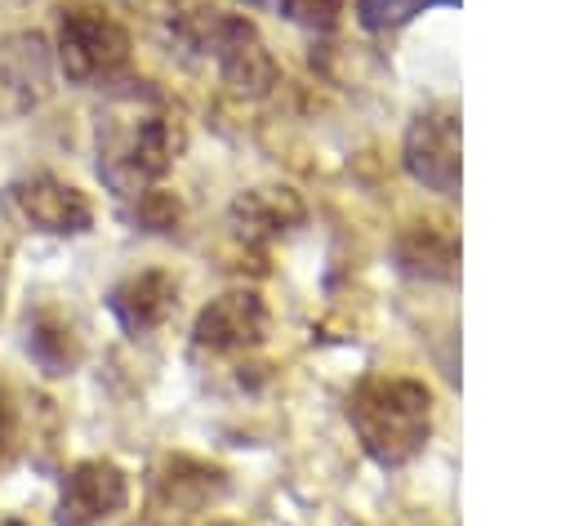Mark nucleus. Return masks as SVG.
I'll use <instances>...</instances> for the list:
<instances>
[{
  "mask_svg": "<svg viewBox=\"0 0 570 526\" xmlns=\"http://www.w3.org/2000/svg\"><path fill=\"white\" fill-rule=\"evenodd\" d=\"M214 526H232V522H214Z\"/></svg>",
  "mask_w": 570,
  "mask_h": 526,
  "instance_id": "obj_18",
  "label": "nucleus"
},
{
  "mask_svg": "<svg viewBox=\"0 0 570 526\" xmlns=\"http://www.w3.org/2000/svg\"><path fill=\"white\" fill-rule=\"evenodd\" d=\"M267 334V308L254 290H227L218 299H209L196 316V348H209V352H245V348H258Z\"/></svg>",
  "mask_w": 570,
  "mask_h": 526,
  "instance_id": "obj_8",
  "label": "nucleus"
},
{
  "mask_svg": "<svg viewBox=\"0 0 570 526\" xmlns=\"http://www.w3.org/2000/svg\"><path fill=\"white\" fill-rule=\"evenodd\" d=\"M107 308H111V316L120 321V330L138 339V334H151L156 325L169 321V312L178 308V285H174L169 272L147 267V272H134V276H125L120 285H111Z\"/></svg>",
  "mask_w": 570,
  "mask_h": 526,
  "instance_id": "obj_10",
  "label": "nucleus"
},
{
  "mask_svg": "<svg viewBox=\"0 0 570 526\" xmlns=\"http://www.w3.org/2000/svg\"><path fill=\"white\" fill-rule=\"evenodd\" d=\"M27 357L53 379L71 374L80 366V334L71 330V321L58 308H40L27 316Z\"/></svg>",
  "mask_w": 570,
  "mask_h": 526,
  "instance_id": "obj_12",
  "label": "nucleus"
},
{
  "mask_svg": "<svg viewBox=\"0 0 570 526\" xmlns=\"http://www.w3.org/2000/svg\"><path fill=\"white\" fill-rule=\"evenodd\" d=\"M174 218H178V205L169 196H160V192H142L138 196V223L165 232V227H174Z\"/></svg>",
  "mask_w": 570,
  "mask_h": 526,
  "instance_id": "obj_16",
  "label": "nucleus"
},
{
  "mask_svg": "<svg viewBox=\"0 0 570 526\" xmlns=\"http://www.w3.org/2000/svg\"><path fill=\"white\" fill-rule=\"evenodd\" d=\"M183 40L191 49H200L218 67V76L227 80L232 94L263 98L276 85V76H281L276 71V58L263 45V36L240 13H218V9L196 13L191 22H183Z\"/></svg>",
  "mask_w": 570,
  "mask_h": 526,
  "instance_id": "obj_3",
  "label": "nucleus"
},
{
  "mask_svg": "<svg viewBox=\"0 0 570 526\" xmlns=\"http://www.w3.org/2000/svg\"><path fill=\"white\" fill-rule=\"evenodd\" d=\"M303 223V201L289 187H254L232 201V227L245 241H276Z\"/></svg>",
  "mask_w": 570,
  "mask_h": 526,
  "instance_id": "obj_11",
  "label": "nucleus"
},
{
  "mask_svg": "<svg viewBox=\"0 0 570 526\" xmlns=\"http://www.w3.org/2000/svg\"><path fill=\"white\" fill-rule=\"evenodd\" d=\"M405 169L414 183L441 196H459V111L454 107H428L405 129Z\"/></svg>",
  "mask_w": 570,
  "mask_h": 526,
  "instance_id": "obj_6",
  "label": "nucleus"
},
{
  "mask_svg": "<svg viewBox=\"0 0 570 526\" xmlns=\"http://www.w3.org/2000/svg\"><path fill=\"white\" fill-rule=\"evenodd\" d=\"M13 437H18V419H13V401H9V392L0 388V468H4V459H9V450H13Z\"/></svg>",
  "mask_w": 570,
  "mask_h": 526,
  "instance_id": "obj_17",
  "label": "nucleus"
},
{
  "mask_svg": "<svg viewBox=\"0 0 570 526\" xmlns=\"http://www.w3.org/2000/svg\"><path fill=\"white\" fill-rule=\"evenodd\" d=\"M94 147H98V178L116 196H142L178 160L183 125L165 107V98L138 80L134 89L111 94V103L98 111Z\"/></svg>",
  "mask_w": 570,
  "mask_h": 526,
  "instance_id": "obj_1",
  "label": "nucleus"
},
{
  "mask_svg": "<svg viewBox=\"0 0 570 526\" xmlns=\"http://www.w3.org/2000/svg\"><path fill=\"white\" fill-rule=\"evenodd\" d=\"M396 263L401 272L410 276H423V281H450L459 272V241L436 227V223H419L410 227L401 241H396Z\"/></svg>",
  "mask_w": 570,
  "mask_h": 526,
  "instance_id": "obj_13",
  "label": "nucleus"
},
{
  "mask_svg": "<svg viewBox=\"0 0 570 526\" xmlns=\"http://www.w3.org/2000/svg\"><path fill=\"white\" fill-rule=\"evenodd\" d=\"M4 210L45 236H80L94 223V205L80 187L53 178V174H31L4 187Z\"/></svg>",
  "mask_w": 570,
  "mask_h": 526,
  "instance_id": "obj_5",
  "label": "nucleus"
},
{
  "mask_svg": "<svg viewBox=\"0 0 570 526\" xmlns=\"http://www.w3.org/2000/svg\"><path fill=\"white\" fill-rule=\"evenodd\" d=\"M49 94V49L36 31L0 40V120H18Z\"/></svg>",
  "mask_w": 570,
  "mask_h": 526,
  "instance_id": "obj_9",
  "label": "nucleus"
},
{
  "mask_svg": "<svg viewBox=\"0 0 570 526\" xmlns=\"http://www.w3.org/2000/svg\"><path fill=\"white\" fill-rule=\"evenodd\" d=\"M347 419L379 468H401L432 437V392L419 379L374 374L352 388Z\"/></svg>",
  "mask_w": 570,
  "mask_h": 526,
  "instance_id": "obj_2",
  "label": "nucleus"
},
{
  "mask_svg": "<svg viewBox=\"0 0 570 526\" xmlns=\"http://www.w3.org/2000/svg\"><path fill=\"white\" fill-rule=\"evenodd\" d=\"M125 499H129L125 473L111 459H85V464H76V468L62 473L53 522L58 526H98L111 513H120Z\"/></svg>",
  "mask_w": 570,
  "mask_h": 526,
  "instance_id": "obj_7",
  "label": "nucleus"
},
{
  "mask_svg": "<svg viewBox=\"0 0 570 526\" xmlns=\"http://www.w3.org/2000/svg\"><path fill=\"white\" fill-rule=\"evenodd\" d=\"M343 0H285V13L303 27H330L338 18Z\"/></svg>",
  "mask_w": 570,
  "mask_h": 526,
  "instance_id": "obj_15",
  "label": "nucleus"
},
{
  "mask_svg": "<svg viewBox=\"0 0 570 526\" xmlns=\"http://www.w3.org/2000/svg\"><path fill=\"white\" fill-rule=\"evenodd\" d=\"M4 526H22V522H4Z\"/></svg>",
  "mask_w": 570,
  "mask_h": 526,
  "instance_id": "obj_19",
  "label": "nucleus"
},
{
  "mask_svg": "<svg viewBox=\"0 0 570 526\" xmlns=\"http://www.w3.org/2000/svg\"><path fill=\"white\" fill-rule=\"evenodd\" d=\"M58 67L71 85H111L129 67L125 27L89 4L62 9L58 18Z\"/></svg>",
  "mask_w": 570,
  "mask_h": 526,
  "instance_id": "obj_4",
  "label": "nucleus"
},
{
  "mask_svg": "<svg viewBox=\"0 0 570 526\" xmlns=\"http://www.w3.org/2000/svg\"><path fill=\"white\" fill-rule=\"evenodd\" d=\"M428 4H454V0H356V18H361L370 31H387V27L410 22V18L423 13Z\"/></svg>",
  "mask_w": 570,
  "mask_h": 526,
  "instance_id": "obj_14",
  "label": "nucleus"
}]
</instances>
